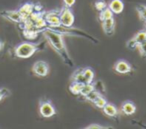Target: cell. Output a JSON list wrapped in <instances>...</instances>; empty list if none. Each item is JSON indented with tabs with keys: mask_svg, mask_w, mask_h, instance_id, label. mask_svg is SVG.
I'll return each instance as SVG.
<instances>
[{
	"mask_svg": "<svg viewBox=\"0 0 146 129\" xmlns=\"http://www.w3.org/2000/svg\"><path fill=\"white\" fill-rule=\"evenodd\" d=\"M126 47L130 50H134L135 48H137V43L134 41L133 38H131L126 42Z\"/></svg>",
	"mask_w": 146,
	"mask_h": 129,
	"instance_id": "obj_26",
	"label": "cell"
},
{
	"mask_svg": "<svg viewBox=\"0 0 146 129\" xmlns=\"http://www.w3.org/2000/svg\"><path fill=\"white\" fill-rule=\"evenodd\" d=\"M92 103H93V104L95 105L97 108L102 109L106 105V103H107V100H106V98L103 96V95H100V96H98L97 98H96Z\"/></svg>",
	"mask_w": 146,
	"mask_h": 129,
	"instance_id": "obj_21",
	"label": "cell"
},
{
	"mask_svg": "<svg viewBox=\"0 0 146 129\" xmlns=\"http://www.w3.org/2000/svg\"><path fill=\"white\" fill-rule=\"evenodd\" d=\"M136 11H137L139 18L142 21H145L146 22V5H137L136 6Z\"/></svg>",
	"mask_w": 146,
	"mask_h": 129,
	"instance_id": "obj_20",
	"label": "cell"
},
{
	"mask_svg": "<svg viewBox=\"0 0 146 129\" xmlns=\"http://www.w3.org/2000/svg\"><path fill=\"white\" fill-rule=\"evenodd\" d=\"M43 36L45 37V39L47 40V42L49 43V45L51 46V48L59 55V57L61 58V60L69 67H73V60L71 58V56L69 55V52L67 50V47L65 45V42L63 40V36L58 33L51 31L49 29L45 28L42 31Z\"/></svg>",
	"mask_w": 146,
	"mask_h": 129,
	"instance_id": "obj_1",
	"label": "cell"
},
{
	"mask_svg": "<svg viewBox=\"0 0 146 129\" xmlns=\"http://www.w3.org/2000/svg\"><path fill=\"white\" fill-rule=\"evenodd\" d=\"M132 38H133L134 41L137 43V46H138V44H140V43L146 41V31H144V30L139 31V32L136 33Z\"/></svg>",
	"mask_w": 146,
	"mask_h": 129,
	"instance_id": "obj_19",
	"label": "cell"
},
{
	"mask_svg": "<svg viewBox=\"0 0 146 129\" xmlns=\"http://www.w3.org/2000/svg\"><path fill=\"white\" fill-rule=\"evenodd\" d=\"M1 47H2V43L0 42V49H1Z\"/></svg>",
	"mask_w": 146,
	"mask_h": 129,
	"instance_id": "obj_30",
	"label": "cell"
},
{
	"mask_svg": "<svg viewBox=\"0 0 146 129\" xmlns=\"http://www.w3.org/2000/svg\"><path fill=\"white\" fill-rule=\"evenodd\" d=\"M94 89L95 88H94L93 83H84L83 88H82V90L79 95H81L82 97H85L86 95H88L91 91H93Z\"/></svg>",
	"mask_w": 146,
	"mask_h": 129,
	"instance_id": "obj_18",
	"label": "cell"
},
{
	"mask_svg": "<svg viewBox=\"0 0 146 129\" xmlns=\"http://www.w3.org/2000/svg\"><path fill=\"white\" fill-rule=\"evenodd\" d=\"M145 23H146V22H145ZM145 26H146V24H145Z\"/></svg>",
	"mask_w": 146,
	"mask_h": 129,
	"instance_id": "obj_31",
	"label": "cell"
},
{
	"mask_svg": "<svg viewBox=\"0 0 146 129\" xmlns=\"http://www.w3.org/2000/svg\"><path fill=\"white\" fill-rule=\"evenodd\" d=\"M102 128H106V127L102 126V125H99V124H95V123L90 124L85 127V129H102Z\"/></svg>",
	"mask_w": 146,
	"mask_h": 129,
	"instance_id": "obj_27",
	"label": "cell"
},
{
	"mask_svg": "<svg viewBox=\"0 0 146 129\" xmlns=\"http://www.w3.org/2000/svg\"><path fill=\"white\" fill-rule=\"evenodd\" d=\"M121 111L125 115H133L136 112V106L132 101H125L121 106Z\"/></svg>",
	"mask_w": 146,
	"mask_h": 129,
	"instance_id": "obj_12",
	"label": "cell"
},
{
	"mask_svg": "<svg viewBox=\"0 0 146 129\" xmlns=\"http://www.w3.org/2000/svg\"><path fill=\"white\" fill-rule=\"evenodd\" d=\"M1 15L3 17H5V18H7L8 20L15 23H21L23 21L18 10H5L1 12Z\"/></svg>",
	"mask_w": 146,
	"mask_h": 129,
	"instance_id": "obj_9",
	"label": "cell"
},
{
	"mask_svg": "<svg viewBox=\"0 0 146 129\" xmlns=\"http://www.w3.org/2000/svg\"><path fill=\"white\" fill-rule=\"evenodd\" d=\"M9 91L7 89H0V101L2 100L4 96H8Z\"/></svg>",
	"mask_w": 146,
	"mask_h": 129,
	"instance_id": "obj_29",
	"label": "cell"
},
{
	"mask_svg": "<svg viewBox=\"0 0 146 129\" xmlns=\"http://www.w3.org/2000/svg\"><path fill=\"white\" fill-rule=\"evenodd\" d=\"M137 49H138V51H139V54L141 55L142 57L146 56V41L138 44Z\"/></svg>",
	"mask_w": 146,
	"mask_h": 129,
	"instance_id": "obj_25",
	"label": "cell"
},
{
	"mask_svg": "<svg viewBox=\"0 0 146 129\" xmlns=\"http://www.w3.org/2000/svg\"><path fill=\"white\" fill-rule=\"evenodd\" d=\"M94 6H95L96 10L97 11H102L103 9H105L108 6V4L106 3L105 0H97L95 3H94Z\"/></svg>",
	"mask_w": 146,
	"mask_h": 129,
	"instance_id": "obj_23",
	"label": "cell"
},
{
	"mask_svg": "<svg viewBox=\"0 0 146 129\" xmlns=\"http://www.w3.org/2000/svg\"><path fill=\"white\" fill-rule=\"evenodd\" d=\"M59 13H60V9H55V10H51L44 13V19L47 23V27H54L61 25Z\"/></svg>",
	"mask_w": 146,
	"mask_h": 129,
	"instance_id": "obj_4",
	"label": "cell"
},
{
	"mask_svg": "<svg viewBox=\"0 0 146 129\" xmlns=\"http://www.w3.org/2000/svg\"><path fill=\"white\" fill-rule=\"evenodd\" d=\"M39 112L44 118H50L56 114V110L50 101H41L39 104Z\"/></svg>",
	"mask_w": 146,
	"mask_h": 129,
	"instance_id": "obj_5",
	"label": "cell"
},
{
	"mask_svg": "<svg viewBox=\"0 0 146 129\" xmlns=\"http://www.w3.org/2000/svg\"><path fill=\"white\" fill-rule=\"evenodd\" d=\"M59 17H60V23L61 25L65 27H72L74 20H75V16L73 14L72 10L70 7L64 6L60 9V13H59Z\"/></svg>",
	"mask_w": 146,
	"mask_h": 129,
	"instance_id": "obj_3",
	"label": "cell"
},
{
	"mask_svg": "<svg viewBox=\"0 0 146 129\" xmlns=\"http://www.w3.org/2000/svg\"><path fill=\"white\" fill-rule=\"evenodd\" d=\"M44 46V43H38V44H33L29 42H23L19 44L15 48V55L19 58H29L34 54L36 51L41 50Z\"/></svg>",
	"mask_w": 146,
	"mask_h": 129,
	"instance_id": "obj_2",
	"label": "cell"
},
{
	"mask_svg": "<svg viewBox=\"0 0 146 129\" xmlns=\"http://www.w3.org/2000/svg\"><path fill=\"white\" fill-rule=\"evenodd\" d=\"M102 29H103L104 33H105L107 36H112L115 32V19L114 17L109 18L107 20H104L101 22Z\"/></svg>",
	"mask_w": 146,
	"mask_h": 129,
	"instance_id": "obj_8",
	"label": "cell"
},
{
	"mask_svg": "<svg viewBox=\"0 0 146 129\" xmlns=\"http://www.w3.org/2000/svg\"><path fill=\"white\" fill-rule=\"evenodd\" d=\"M71 81L85 83V79L83 76V68H78L73 72V74L71 75Z\"/></svg>",
	"mask_w": 146,
	"mask_h": 129,
	"instance_id": "obj_14",
	"label": "cell"
},
{
	"mask_svg": "<svg viewBox=\"0 0 146 129\" xmlns=\"http://www.w3.org/2000/svg\"><path fill=\"white\" fill-rule=\"evenodd\" d=\"M100 95H102L101 93H100L99 91H97V90H95V89H94V90H93V91H91V92H90L89 94L86 95V96L84 97V98H85L87 101H90V102H93V101L95 100V99L97 98L98 96H100Z\"/></svg>",
	"mask_w": 146,
	"mask_h": 129,
	"instance_id": "obj_22",
	"label": "cell"
},
{
	"mask_svg": "<svg viewBox=\"0 0 146 129\" xmlns=\"http://www.w3.org/2000/svg\"><path fill=\"white\" fill-rule=\"evenodd\" d=\"M32 71L37 76L45 77V76H47L49 73V65H48V63H46L45 61H42V60L36 61L32 66Z\"/></svg>",
	"mask_w": 146,
	"mask_h": 129,
	"instance_id": "obj_6",
	"label": "cell"
},
{
	"mask_svg": "<svg viewBox=\"0 0 146 129\" xmlns=\"http://www.w3.org/2000/svg\"><path fill=\"white\" fill-rule=\"evenodd\" d=\"M114 69L117 73L119 74H127V73H130L132 71V67L129 63L126 60H123V59H120L114 65Z\"/></svg>",
	"mask_w": 146,
	"mask_h": 129,
	"instance_id": "obj_7",
	"label": "cell"
},
{
	"mask_svg": "<svg viewBox=\"0 0 146 129\" xmlns=\"http://www.w3.org/2000/svg\"><path fill=\"white\" fill-rule=\"evenodd\" d=\"M84 83L82 82H75V81H72V83L69 86V90L72 94L74 95H79L80 92H81L82 88H83Z\"/></svg>",
	"mask_w": 146,
	"mask_h": 129,
	"instance_id": "obj_16",
	"label": "cell"
},
{
	"mask_svg": "<svg viewBox=\"0 0 146 129\" xmlns=\"http://www.w3.org/2000/svg\"><path fill=\"white\" fill-rule=\"evenodd\" d=\"M76 0H63V3H64V6H67V7H72L73 5L75 4Z\"/></svg>",
	"mask_w": 146,
	"mask_h": 129,
	"instance_id": "obj_28",
	"label": "cell"
},
{
	"mask_svg": "<svg viewBox=\"0 0 146 129\" xmlns=\"http://www.w3.org/2000/svg\"><path fill=\"white\" fill-rule=\"evenodd\" d=\"M19 13H20L21 17H22L23 21L25 19H27L29 16L31 15V13L34 11V3H30V2H27L25 4H23L22 6L20 7L19 9Z\"/></svg>",
	"mask_w": 146,
	"mask_h": 129,
	"instance_id": "obj_11",
	"label": "cell"
},
{
	"mask_svg": "<svg viewBox=\"0 0 146 129\" xmlns=\"http://www.w3.org/2000/svg\"><path fill=\"white\" fill-rule=\"evenodd\" d=\"M112 17H114V13L110 10L108 6L99 12V20L101 21V22L104 20H107V19H109V18H112Z\"/></svg>",
	"mask_w": 146,
	"mask_h": 129,
	"instance_id": "obj_17",
	"label": "cell"
},
{
	"mask_svg": "<svg viewBox=\"0 0 146 129\" xmlns=\"http://www.w3.org/2000/svg\"><path fill=\"white\" fill-rule=\"evenodd\" d=\"M83 76L85 79V83H93L94 81V71L90 67H85L83 68Z\"/></svg>",
	"mask_w": 146,
	"mask_h": 129,
	"instance_id": "obj_15",
	"label": "cell"
},
{
	"mask_svg": "<svg viewBox=\"0 0 146 129\" xmlns=\"http://www.w3.org/2000/svg\"><path fill=\"white\" fill-rule=\"evenodd\" d=\"M102 110H103L104 114L107 115V116L109 117H115L118 115V109L116 106H114L113 104H111V103H106L105 106L102 108Z\"/></svg>",
	"mask_w": 146,
	"mask_h": 129,
	"instance_id": "obj_13",
	"label": "cell"
},
{
	"mask_svg": "<svg viewBox=\"0 0 146 129\" xmlns=\"http://www.w3.org/2000/svg\"><path fill=\"white\" fill-rule=\"evenodd\" d=\"M93 85H94V88H95V90L99 91L100 93H105L106 92L105 85H104V83L102 82L101 80H97L95 83H93Z\"/></svg>",
	"mask_w": 146,
	"mask_h": 129,
	"instance_id": "obj_24",
	"label": "cell"
},
{
	"mask_svg": "<svg viewBox=\"0 0 146 129\" xmlns=\"http://www.w3.org/2000/svg\"><path fill=\"white\" fill-rule=\"evenodd\" d=\"M108 7L114 14H120L124 10V3L122 0H110Z\"/></svg>",
	"mask_w": 146,
	"mask_h": 129,
	"instance_id": "obj_10",
	"label": "cell"
}]
</instances>
